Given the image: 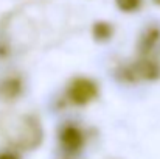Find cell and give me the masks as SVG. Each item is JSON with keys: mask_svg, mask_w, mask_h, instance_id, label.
<instances>
[{"mask_svg": "<svg viewBox=\"0 0 160 159\" xmlns=\"http://www.w3.org/2000/svg\"><path fill=\"white\" fill-rule=\"evenodd\" d=\"M70 98L78 103V105H84L87 102H90L95 95H97V86L93 81L90 80H86V78H79L76 80L72 87H70V92H68Z\"/></svg>", "mask_w": 160, "mask_h": 159, "instance_id": "cell-1", "label": "cell"}, {"mask_svg": "<svg viewBox=\"0 0 160 159\" xmlns=\"http://www.w3.org/2000/svg\"><path fill=\"white\" fill-rule=\"evenodd\" d=\"M134 73L137 78H146V80H152L157 78L160 75L159 66L152 61H140L135 67H134Z\"/></svg>", "mask_w": 160, "mask_h": 159, "instance_id": "cell-2", "label": "cell"}, {"mask_svg": "<svg viewBox=\"0 0 160 159\" xmlns=\"http://www.w3.org/2000/svg\"><path fill=\"white\" fill-rule=\"evenodd\" d=\"M81 142H82V137H81V133L73 128V126H68L62 131V144L70 148V150H76L81 147Z\"/></svg>", "mask_w": 160, "mask_h": 159, "instance_id": "cell-3", "label": "cell"}, {"mask_svg": "<svg viewBox=\"0 0 160 159\" xmlns=\"http://www.w3.org/2000/svg\"><path fill=\"white\" fill-rule=\"evenodd\" d=\"M19 91H20V84L16 80H9V81L2 84V95L3 97L12 98V97H16L19 94Z\"/></svg>", "mask_w": 160, "mask_h": 159, "instance_id": "cell-4", "label": "cell"}, {"mask_svg": "<svg viewBox=\"0 0 160 159\" xmlns=\"http://www.w3.org/2000/svg\"><path fill=\"white\" fill-rule=\"evenodd\" d=\"M110 34H112V27H110L109 24H106V22H98V24H95V27H93V36H95L98 41H104Z\"/></svg>", "mask_w": 160, "mask_h": 159, "instance_id": "cell-5", "label": "cell"}, {"mask_svg": "<svg viewBox=\"0 0 160 159\" xmlns=\"http://www.w3.org/2000/svg\"><path fill=\"white\" fill-rule=\"evenodd\" d=\"M157 39H159V31H157V28H151V30L143 36V42H142L143 47H145L143 50H148L151 45H154V42H156Z\"/></svg>", "mask_w": 160, "mask_h": 159, "instance_id": "cell-6", "label": "cell"}, {"mask_svg": "<svg viewBox=\"0 0 160 159\" xmlns=\"http://www.w3.org/2000/svg\"><path fill=\"white\" fill-rule=\"evenodd\" d=\"M115 2L121 11H135L142 3V0H115Z\"/></svg>", "mask_w": 160, "mask_h": 159, "instance_id": "cell-7", "label": "cell"}, {"mask_svg": "<svg viewBox=\"0 0 160 159\" xmlns=\"http://www.w3.org/2000/svg\"><path fill=\"white\" fill-rule=\"evenodd\" d=\"M0 159H17L14 155H9V153H6V155H2L0 156Z\"/></svg>", "mask_w": 160, "mask_h": 159, "instance_id": "cell-8", "label": "cell"}, {"mask_svg": "<svg viewBox=\"0 0 160 159\" xmlns=\"http://www.w3.org/2000/svg\"><path fill=\"white\" fill-rule=\"evenodd\" d=\"M154 2H156V3H157V5H160V0H154Z\"/></svg>", "mask_w": 160, "mask_h": 159, "instance_id": "cell-9", "label": "cell"}]
</instances>
